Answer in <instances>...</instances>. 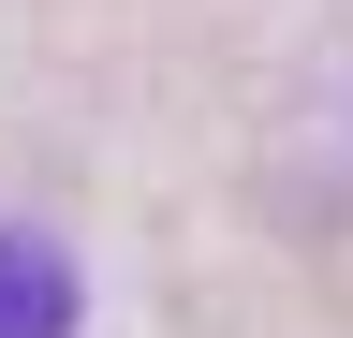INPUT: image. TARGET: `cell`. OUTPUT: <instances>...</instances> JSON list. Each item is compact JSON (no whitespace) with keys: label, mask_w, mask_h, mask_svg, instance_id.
Returning <instances> with one entry per match:
<instances>
[{"label":"cell","mask_w":353,"mask_h":338,"mask_svg":"<svg viewBox=\"0 0 353 338\" xmlns=\"http://www.w3.org/2000/svg\"><path fill=\"white\" fill-rule=\"evenodd\" d=\"M74 309H88L74 250L44 221H0V338H74Z\"/></svg>","instance_id":"1"}]
</instances>
